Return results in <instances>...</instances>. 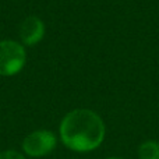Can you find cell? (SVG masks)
<instances>
[{
	"mask_svg": "<svg viewBox=\"0 0 159 159\" xmlns=\"http://www.w3.org/2000/svg\"><path fill=\"white\" fill-rule=\"evenodd\" d=\"M107 159H120V158H107Z\"/></svg>",
	"mask_w": 159,
	"mask_h": 159,
	"instance_id": "7",
	"label": "cell"
},
{
	"mask_svg": "<svg viewBox=\"0 0 159 159\" xmlns=\"http://www.w3.org/2000/svg\"><path fill=\"white\" fill-rule=\"evenodd\" d=\"M27 61L24 45L20 42L4 39L0 41V75L10 77L20 73Z\"/></svg>",
	"mask_w": 159,
	"mask_h": 159,
	"instance_id": "2",
	"label": "cell"
},
{
	"mask_svg": "<svg viewBox=\"0 0 159 159\" xmlns=\"http://www.w3.org/2000/svg\"><path fill=\"white\" fill-rule=\"evenodd\" d=\"M140 159H159V144L157 141H145L138 148Z\"/></svg>",
	"mask_w": 159,
	"mask_h": 159,
	"instance_id": "5",
	"label": "cell"
},
{
	"mask_svg": "<svg viewBox=\"0 0 159 159\" xmlns=\"http://www.w3.org/2000/svg\"><path fill=\"white\" fill-rule=\"evenodd\" d=\"M56 147V135L49 130H36L22 141V149L28 157L41 158L50 154Z\"/></svg>",
	"mask_w": 159,
	"mask_h": 159,
	"instance_id": "3",
	"label": "cell"
},
{
	"mask_svg": "<svg viewBox=\"0 0 159 159\" xmlns=\"http://www.w3.org/2000/svg\"><path fill=\"white\" fill-rule=\"evenodd\" d=\"M60 138L64 145L73 151H93L105 138V123L93 110H71L60 123Z\"/></svg>",
	"mask_w": 159,
	"mask_h": 159,
	"instance_id": "1",
	"label": "cell"
},
{
	"mask_svg": "<svg viewBox=\"0 0 159 159\" xmlns=\"http://www.w3.org/2000/svg\"><path fill=\"white\" fill-rule=\"evenodd\" d=\"M0 159H25L20 152L13 151V149H7V151L0 152Z\"/></svg>",
	"mask_w": 159,
	"mask_h": 159,
	"instance_id": "6",
	"label": "cell"
},
{
	"mask_svg": "<svg viewBox=\"0 0 159 159\" xmlns=\"http://www.w3.org/2000/svg\"><path fill=\"white\" fill-rule=\"evenodd\" d=\"M45 36V24L39 17H27L20 25V39L24 46H34Z\"/></svg>",
	"mask_w": 159,
	"mask_h": 159,
	"instance_id": "4",
	"label": "cell"
}]
</instances>
